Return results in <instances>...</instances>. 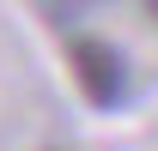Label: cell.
Listing matches in <instances>:
<instances>
[{"label": "cell", "mask_w": 158, "mask_h": 151, "mask_svg": "<svg viewBox=\"0 0 158 151\" xmlns=\"http://www.w3.org/2000/svg\"><path fill=\"white\" fill-rule=\"evenodd\" d=\"M67 60H73V79H79V91H85V103H98V109H116L122 97H128V67H122V55L110 48V42L79 37Z\"/></svg>", "instance_id": "obj_1"}]
</instances>
